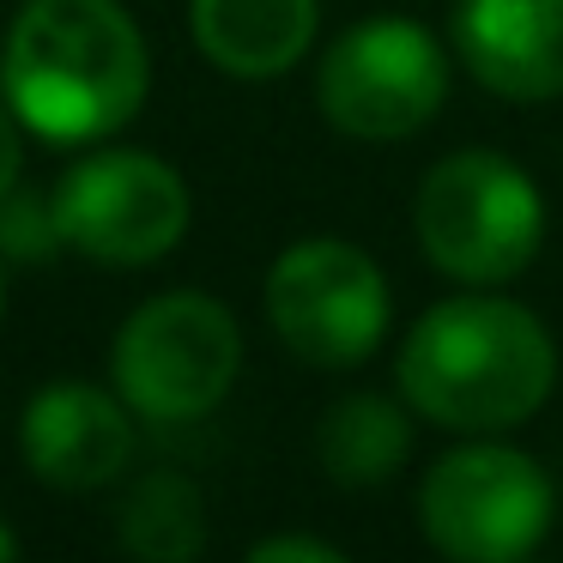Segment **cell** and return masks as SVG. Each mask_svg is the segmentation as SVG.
I'll list each match as a JSON object with an SVG mask.
<instances>
[{
	"mask_svg": "<svg viewBox=\"0 0 563 563\" xmlns=\"http://www.w3.org/2000/svg\"><path fill=\"white\" fill-rule=\"evenodd\" d=\"M394 388L412 418L454 437H503L545 412L558 340L527 303L461 291L430 303L394 352Z\"/></svg>",
	"mask_w": 563,
	"mask_h": 563,
	"instance_id": "obj_1",
	"label": "cell"
},
{
	"mask_svg": "<svg viewBox=\"0 0 563 563\" xmlns=\"http://www.w3.org/2000/svg\"><path fill=\"white\" fill-rule=\"evenodd\" d=\"M7 110L43 140H103L140 115L152 62L122 0H25L0 55Z\"/></svg>",
	"mask_w": 563,
	"mask_h": 563,
	"instance_id": "obj_2",
	"label": "cell"
},
{
	"mask_svg": "<svg viewBox=\"0 0 563 563\" xmlns=\"http://www.w3.org/2000/svg\"><path fill=\"white\" fill-rule=\"evenodd\" d=\"M412 236L442 279L497 291L545 249V195L521 164L490 146L449 152L412 195Z\"/></svg>",
	"mask_w": 563,
	"mask_h": 563,
	"instance_id": "obj_3",
	"label": "cell"
},
{
	"mask_svg": "<svg viewBox=\"0 0 563 563\" xmlns=\"http://www.w3.org/2000/svg\"><path fill=\"white\" fill-rule=\"evenodd\" d=\"M558 521V485L527 449L466 437L418 478V527L449 563H527Z\"/></svg>",
	"mask_w": 563,
	"mask_h": 563,
	"instance_id": "obj_4",
	"label": "cell"
},
{
	"mask_svg": "<svg viewBox=\"0 0 563 563\" xmlns=\"http://www.w3.org/2000/svg\"><path fill=\"white\" fill-rule=\"evenodd\" d=\"M243 328L212 291H164L122 321L110 352L115 394L152 424H195L231 394Z\"/></svg>",
	"mask_w": 563,
	"mask_h": 563,
	"instance_id": "obj_5",
	"label": "cell"
},
{
	"mask_svg": "<svg viewBox=\"0 0 563 563\" xmlns=\"http://www.w3.org/2000/svg\"><path fill=\"white\" fill-rule=\"evenodd\" d=\"M454 55L418 19H364L340 31L316 67V103L345 140H412L442 115Z\"/></svg>",
	"mask_w": 563,
	"mask_h": 563,
	"instance_id": "obj_6",
	"label": "cell"
},
{
	"mask_svg": "<svg viewBox=\"0 0 563 563\" xmlns=\"http://www.w3.org/2000/svg\"><path fill=\"white\" fill-rule=\"evenodd\" d=\"M267 321L303 364L357 369L388 340V273L345 236H303L267 267Z\"/></svg>",
	"mask_w": 563,
	"mask_h": 563,
	"instance_id": "obj_7",
	"label": "cell"
},
{
	"mask_svg": "<svg viewBox=\"0 0 563 563\" xmlns=\"http://www.w3.org/2000/svg\"><path fill=\"white\" fill-rule=\"evenodd\" d=\"M67 249L98 267H152L188 236V183L152 152H91L55 183Z\"/></svg>",
	"mask_w": 563,
	"mask_h": 563,
	"instance_id": "obj_8",
	"label": "cell"
},
{
	"mask_svg": "<svg viewBox=\"0 0 563 563\" xmlns=\"http://www.w3.org/2000/svg\"><path fill=\"white\" fill-rule=\"evenodd\" d=\"M449 49L503 103L563 98V0H454Z\"/></svg>",
	"mask_w": 563,
	"mask_h": 563,
	"instance_id": "obj_9",
	"label": "cell"
},
{
	"mask_svg": "<svg viewBox=\"0 0 563 563\" xmlns=\"http://www.w3.org/2000/svg\"><path fill=\"white\" fill-rule=\"evenodd\" d=\"M25 466L55 490H103L134 461V418L122 394H103L98 382H49L31 394L19 418Z\"/></svg>",
	"mask_w": 563,
	"mask_h": 563,
	"instance_id": "obj_10",
	"label": "cell"
},
{
	"mask_svg": "<svg viewBox=\"0 0 563 563\" xmlns=\"http://www.w3.org/2000/svg\"><path fill=\"white\" fill-rule=\"evenodd\" d=\"M321 25L316 0H188L195 49L231 79H279L309 55Z\"/></svg>",
	"mask_w": 563,
	"mask_h": 563,
	"instance_id": "obj_11",
	"label": "cell"
},
{
	"mask_svg": "<svg viewBox=\"0 0 563 563\" xmlns=\"http://www.w3.org/2000/svg\"><path fill=\"white\" fill-rule=\"evenodd\" d=\"M316 461L333 485L376 490L412 461V406L394 394H340L316 424Z\"/></svg>",
	"mask_w": 563,
	"mask_h": 563,
	"instance_id": "obj_12",
	"label": "cell"
},
{
	"mask_svg": "<svg viewBox=\"0 0 563 563\" xmlns=\"http://www.w3.org/2000/svg\"><path fill=\"white\" fill-rule=\"evenodd\" d=\"M115 533H122L128 558L140 563H195L207 545V503L200 485L188 473H146L134 490L122 497L115 515Z\"/></svg>",
	"mask_w": 563,
	"mask_h": 563,
	"instance_id": "obj_13",
	"label": "cell"
},
{
	"mask_svg": "<svg viewBox=\"0 0 563 563\" xmlns=\"http://www.w3.org/2000/svg\"><path fill=\"white\" fill-rule=\"evenodd\" d=\"M67 249L62 236V212H55V195L43 188L13 183L0 195V261L7 267H43Z\"/></svg>",
	"mask_w": 563,
	"mask_h": 563,
	"instance_id": "obj_14",
	"label": "cell"
},
{
	"mask_svg": "<svg viewBox=\"0 0 563 563\" xmlns=\"http://www.w3.org/2000/svg\"><path fill=\"white\" fill-rule=\"evenodd\" d=\"M243 563H352V558H345L340 545H328V539H316V533H273V539H261Z\"/></svg>",
	"mask_w": 563,
	"mask_h": 563,
	"instance_id": "obj_15",
	"label": "cell"
},
{
	"mask_svg": "<svg viewBox=\"0 0 563 563\" xmlns=\"http://www.w3.org/2000/svg\"><path fill=\"white\" fill-rule=\"evenodd\" d=\"M19 170H25V140H19V115L0 110V195L19 183Z\"/></svg>",
	"mask_w": 563,
	"mask_h": 563,
	"instance_id": "obj_16",
	"label": "cell"
},
{
	"mask_svg": "<svg viewBox=\"0 0 563 563\" xmlns=\"http://www.w3.org/2000/svg\"><path fill=\"white\" fill-rule=\"evenodd\" d=\"M0 563H19V539H13V527L0 521Z\"/></svg>",
	"mask_w": 563,
	"mask_h": 563,
	"instance_id": "obj_17",
	"label": "cell"
},
{
	"mask_svg": "<svg viewBox=\"0 0 563 563\" xmlns=\"http://www.w3.org/2000/svg\"><path fill=\"white\" fill-rule=\"evenodd\" d=\"M0 309H7V261H0Z\"/></svg>",
	"mask_w": 563,
	"mask_h": 563,
	"instance_id": "obj_18",
	"label": "cell"
}]
</instances>
